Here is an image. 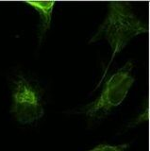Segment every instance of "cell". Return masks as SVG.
<instances>
[{"label": "cell", "mask_w": 150, "mask_h": 151, "mask_svg": "<svg viewBox=\"0 0 150 151\" xmlns=\"http://www.w3.org/2000/svg\"><path fill=\"white\" fill-rule=\"evenodd\" d=\"M147 30L144 23L125 2H111L107 16L96 32L89 41L90 44L105 40L111 48V58L97 87L105 78V74L113 61L114 57L128 45V42Z\"/></svg>", "instance_id": "cell-1"}, {"label": "cell", "mask_w": 150, "mask_h": 151, "mask_svg": "<svg viewBox=\"0 0 150 151\" xmlns=\"http://www.w3.org/2000/svg\"><path fill=\"white\" fill-rule=\"evenodd\" d=\"M133 63L128 61L107 80L103 90L95 101L86 104L77 110L78 114L90 119H101L110 114L113 109L124 102L135 81L132 75Z\"/></svg>", "instance_id": "cell-2"}, {"label": "cell", "mask_w": 150, "mask_h": 151, "mask_svg": "<svg viewBox=\"0 0 150 151\" xmlns=\"http://www.w3.org/2000/svg\"><path fill=\"white\" fill-rule=\"evenodd\" d=\"M11 113L22 125H30L44 115L43 96L39 87L22 75L13 80Z\"/></svg>", "instance_id": "cell-3"}, {"label": "cell", "mask_w": 150, "mask_h": 151, "mask_svg": "<svg viewBox=\"0 0 150 151\" xmlns=\"http://www.w3.org/2000/svg\"><path fill=\"white\" fill-rule=\"evenodd\" d=\"M31 8L38 12L40 17V33L39 39L40 42L44 39V36L47 32L51 26V20H52V13L55 6V1H26Z\"/></svg>", "instance_id": "cell-4"}, {"label": "cell", "mask_w": 150, "mask_h": 151, "mask_svg": "<svg viewBox=\"0 0 150 151\" xmlns=\"http://www.w3.org/2000/svg\"><path fill=\"white\" fill-rule=\"evenodd\" d=\"M128 147H129V144H122V145H116L102 144V145L95 146L93 148L88 151H125Z\"/></svg>", "instance_id": "cell-5"}]
</instances>
